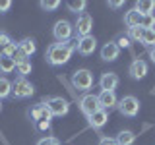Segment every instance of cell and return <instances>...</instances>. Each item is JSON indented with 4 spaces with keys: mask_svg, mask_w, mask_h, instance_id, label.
<instances>
[{
    "mask_svg": "<svg viewBox=\"0 0 155 145\" xmlns=\"http://www.w3.org/2000/svg\"><path fill=\"white\" fill-rule=\"evenodd\" d=\"M72 50L68 48L64 43H52L51 47L47 48V62L52 66H62L70 60Z\"/></svg>",
    "mask_w": 155,
    "mask_h": 145,
    "instance_id": "obj_1",
    "label": "cell"
},
{
    "mask_svg": "<svg viewBox=\"0 0 155 145\" xmlns=\"http://www.w3.org/2000/svg\"><path fill=\"white\" fill-rule=\"evenodd\" d=\"M116 108H118V112L122 116H136L140 112V101L134 95H126L118 101Z\"/></svg>",
    "mask_w": 155,
    "mask_h": 145,
    "instance_id": "obj_2",
    "label": "cell"
},
{
    "mask_svg": "<svg viewBox=\"0 0 155 145\" xmlns=\"http://www.w3.org/2000/svg\"><path fill=\"white\" fill-rule=\"evenodd\" d=\"M33 93H35V89H33L31 81H27L25 77H18L16 81H12V97H16V99H27Z\"/></svg>",
    "mask_w": 155,
    "mask_h": 145,
    "instance_id": "obj_3",
    "label": "cell"
},
{
    "mask_svg": "<svg viewBox=\"0 0 155 145\" xmlns=\"http://www.w3.org/2000/svg\"><path fill=\"white\" fill-rule=\"evenodd\" d=\"M47 108L51 110L52 116H64L68 114V110H70V103H68L66 99H62V97H48L45 101Z\"/></svg>",
    "mask_w": 155,
    "mask_h": 145,
    "instance_id": "obj_4",
    "label": "cell"
},
{
    "mask_svg": "<svg viewBox=\"0 0 155 145\" xmlns=\"http://www.w3.org/2000/svg\"><path fill=\"white\" fill-rule=\"evenodd\" d=\"M72 83H74L76 89L85 91L93 85V74L89 70H76L74 76H72Z\"/></svg>",
    "mask_w": 155,
    "mask_h": 145,
    "instance_id": "obj_5",
    "label": "cell"
},
{
    "mask_svg": "<svg viewBox=\"0 0 155 145\" xmlns=\"http://www.w3.org/2000/svg\"><path fill=\"white\" fill-rule=\"evenodd\" d=\"M72 31H74V27H72V23L68 21V19H58L54 23V27H52V35H54V39L58 43L70 41Z\"/></svg>",
    "mask_w": 155,
    "mask_h": 145,
    "instance_id": "obj_6",
    "label": "cell"
},
{
    "mask_svg": "<svg viewBox=\"0 0 155 145\" xmlns=\"http://www.w3.org/2000/svg\"><path fill=\"white\" fill-rule=\"evenodd\" d=\"M74 29H76V35H78V37H87V35L91 33V29H93V18H91L87 12L80 14Z\"/></svg>",
    "mask_w": 155,
    "mask_h": 145,
    "instance_id": "obj_7",
    "label": "cell"
},
{
    "mask_svg": "<svg viewBox=\"0 0 155 145\" xmlns=\"http://www.w3.org/2000/svg\"><path fill=\"white\" fill-rule=\"evenodd\" d=\"M80 108H81V112H84L85 116H91L95 110H99L101 106H99V99H97V95H93V93L84 95L80 99Z\"/></svg>",
    "mask_w": 155,
    "mask_h": 145,
    "instance_id": "obj_8",
    "label": "cell"
},
{
    "mask_svg": "<svg viewBox=\"0 0 155 145\" xmlns=\"http://www.w3.org/2000/svg\"><path fill=\"white\" fill-rule=\"evenodd\" d=\"M95 48H97V41H95L93 35H87V37H80V39H78V48H76V50L80 52V54L89 56V54H93V52H95Z\"/></svg>",
    "mask_w": 155,
    "mask_h": 145,
    "instance_id": "obj_9",
    "label": "cell"
},
{
    "mask_svg": "<svg viewBox=\"0 0 155 145\" xmlns=\"http://www.w3.org/2000/svg\"><path fill=\"white\" fill-rule=\"evenodd\" d=\"M97 99H99V106L103 110H110V108H114V106L118 105L114 91H101V93L97 95Z\"/></svg>",
    "mask_w": 155,
    "mask_h": 145,
    "instance_id": "obj_10",
    "label": "cell"
},
{
    "mask_svg": "<svg viewBox=\"0 0 155 145\" xmlns=\"http://www.w3.org/2000/svg\"><path fill=\"white\" fill-rule=\"evenodd\" d=\"M99 85H101V91H114L118 87V76L114 72H107V74L101 76Z\"/></svg>",
    "mask_w": 155,
    "mask_h": 145,
    "instance_id": "obj_11",
    "label": "cell"
},
{
    "mask_svg": "<svg viewBox=\"0 0 155 145\" xmlns=\"http://www.w3.org/2000/svg\"><path fill=\"white\" fill-rule=\"evenodd\" d=\"M31 118H33V120H37V124H39V122H51L52 114H51V110L47 108V105H45V103H41V105L33 106V110H31Z\"/></svg>",
    "mask_w": 155,
    "mask_h": 145,
    "instance_id": "obj_12",
    "label": "cell"
},
{
    "mask_svg": "<svg viewBox=\"0 0 155 145\" xmlns=\"http://www.w3.org/2000/svg\"><path fill=\"white\" fill-rule=\"evenodd\" d=\"M120 54V48L116 43H107V45L101 48V58H103L105 62H114L116 58Z\"/></svg>",
    "mask_w": 155,
    "mask_h": 145,
    "instance_id": "obj_13",
    "label": "cell"
},
{
    "mask_svg": "<svg viewBox=\"0 0 155 145\" xmlns=\"http://www.w3.org/2000/svg\"><path fill=\"white\" fill-rule=\"evenodd\" d=\"M130 76L134 77V79H143L145 76H147V64H145L143 60H134L132 64H130Z\"/></svg>",
    "mask_w": 155,
    "mask_h": 145,
    "instance_id": "obj_14",
    "label": "cell"
},
{
    "mask_svg": "<svg viewBox=\"0 0 155 145\" xmlns=\"http://www.w3.org/2000/svg\"><path fill=\"white\" fill-rule=\"evenodd\" d=\"M87 120H89L91 128H103V126L107 124V120H109V114H107V110L99 108V110H95L91 116H87Z\"/></svg>",
    "mask_w": 155,
    "mask_h": 145,
    "instance_id": "obj_15",
    "label": "cell"
},
{
    "mask_svg": "<svg viewBox=\"0 0 155 145\" xmlns=\"http://www.w3.org/2000/svg\"><path fill=\"white\" fill-rule=\"evenodd\" d=\"M134 10L140 14V16H151L153 10H155V2L153 0H140V2H136Z\"/></svg>",
    "mask_w": 155,
    "mask_h": 145,
    "instance_id": "obj_16",
    "label": "cell"
},
{
    "mask_svg": "<svg viewBox=\"0 0 155 145\" xmlns=\"http://www.w3.org/2000/svg\"><path fill=\"white\" fill-rule=\"evenodd\" d=\"M124 23H126L128 29L140 27V23H142V16H140L136 10H130V12H126V16H124Z\"/></svg>",
    "mask_w": 155,
    "mask_h": 145,
    "instance_id": "obj_17",
    "label": "cell"
},
{
    "mask_svg": "<svg viewBox=\"0 0 155 145\" xmlns=\"http://www.w3.org/2000/svg\"><path fill=\"white\" fill-rule=\"evenodd\" d=\"M16 70V60L10 56H2L0 58V74H10Z\"/></svg>",
    "mask_w": 155,
    "mask_h": 145,
    "instance_id": "obj_18",
    "label": "cell"
},
{
    "mask_svg": "<svg viewBox=\"0 0 155 145\" xmlns=\"http://www.w3.org/2000/svg\"><path fill=\"white\" fill-rule=\"evenodd\" d=\"M136 141V135L130 132V130H124V132L118 134V137H116V143L118 145H132Z\"/></svg>",
    "mask_w": 155,
    "mask_h": 145,
    "instance_id": "obj_19",
    "label": "cell"
},
{
    "mask_svg": "<svg viewBox=\"0 0 155 145\" xmlns=\"http://www.w3.org/2000/svg\"><path fill=\"white\" fill-rule=\"evenodd\" d=\"M19 50H23V54H25V56H31L33 52L37 50L35 41H33V39H23V41L19 43Z\"/></svg>",
    "mask_w": 155,
    "mask_h": 145,
    "instance_id": "obj_20",
    "label": "cell"
},
{
    "mask_svg": "<svg viewBox=\"0 0 155 145\" xmlns=\"http://www.w3.org/2000/svg\"><path fill=\"white\" fill-rule=\"evenodd\" d=\"M12 95V81L6 77H0V101Z\"/></svg>",
    "mask_w": 155,
    "mask_h": 145,
    "instance_id": "obj_21",
    "label": "cell"
},
{
    "mask_svg": "<svg viewBox=\"0 0 155 145\" xmlns=\"http://www.w3.org/2000/svg\"><path fill=\"white\" fill-rule=\"evenodd\" d=\"M142 43H143V45H147V47H155V29H143Z\"/></svg>",
    "mask_w": 155,
    "mask_h": 145,
    "instance_id": "obj_22",
    "label": "cell"
},
{
    "mask_svg": "<svg viewBox=\"0 0 155 145\" xmlns=\"http://www.w3.org/2000/svg\"><path fill=\"white\" fill-rule=\"evenodd\" d=\"M85 6H87V2L85 0H72V2H68V8L72 10V12H81L84 14V10H85Z\"/></svg>",
    "mask_w": 155,
    "mask_h": 145,
    "instance_id": "obj_23",
    "label": "cell"
},
{
    "mask_svg": "<svg viewBox=\"0 0 155 145\" xmlns=\"http://www.w3.org/2000/svg\"><path fill=\"white\" fill-rule=\"evenodd\" d=\"M16 70H18L19 77H25L27 74H31V62L25 60V62H21V64H16Z\"/></svg>",
    "mask_w": 155,
    "mask_h": 145,
    "instance_id": "obj_24",
    "label": "cell"
},
{
    "mask_svg": "<svg viewBox=\"0 0 155 145\" xmlns=\"http://www.w3.org/2000/svg\"><path fill=\"white\" fill-rule=\"evenodd\" d=\"M142 29H155V16H142V23H140Z\"/></svg>",
    "mask_w": 155,
    "mask_h": 145,
    "instance_id": "obj_25",
    "label": "cell"
},
{
    "mask_svg": "<svg viewBox=\"0 0 155 145\" xmlns=\"http://www.w3.org/2000/svg\"><path fill=\"white\" fill-rule=\"evenodd\" d=\"M128 39H134V41H142V39H143V29H142V27L128 29Z\"/></svg>",
    "mask_w": 155,
    "mask_h": 145,
    "instance_id": "obj_26",
    "label": "cell"
},
{
    "mask_svg": "<svg viewBox=\"0 0 155 145\" xmlns=\"http://www.w3.org/2000/svg\"><path fill=\"white\" fill-rule=\"evenodd\" d=\"M18 48H19V45H16V43L12 41L8 47H4V48H2V50H4V56H10V58H14V54L18 52Z\"/></svg>",
    "mask_w": 155,
    "mask_h": 145,
    "instance_id": "obj_27",
    "label": "cell"
},
{
    "mask_svg": "<svg viewBox=\"0 0 155 145\" xmlns=\"http://www.w3.org/2000/svg\"><path fill=\"white\" fill-rule=\"evenodd\" d=\"M58 6H60L58 0H43V2H41V8L43 10H56Z\"/></svg>",
    "mask_w": 155,
    "mask_h": 145,
    "instance_id": "obj_28",
    "label": "cell"
},
{
    "mask_svg": "<svg viewBox=\"0 0 155 145\" xmlns=\"http://www.w3.org/2000/svg\"><path fill=\"white\" fill-rule=\"evenodd\" d=\"M37 145H60V141L56 137H43L37 141Z\"/></svg>",
    "mask_w": 155,
    "mask_h": 145,
    "instance_id": "obj_29",
    "label": "cell"
},
{
    "mask_svg": "<svg viewBox=\"0 0 155 145\" xmlns=\"http://www.w3.org/2000/svg\"><path fill=\"white\" fill-rule=\"evenodd\" d=\"M10 43H12V39H10V35H8V33H4V31H0V48L8 47Z\"/></svg>",
    "mask_w": 155,
    "mask_h": 145,
    "instance_id": "obj_30",
    "label": "cell"
},
{
    "mask_svg": "<svg viewBox=\"0 0 155 145\" xmlns=\"http://www.w3.org/2000/svg\"><path fill=\"white\" fill-rule=\"evenodd\" d=\"M99 145H118V143H116V137H109V135H105V137L99 139Z\"/></svg>",
    "mask_w": 155,
    "mask_h": 145,
    "instance_id": "obj_31",
    "label": "cell"
},
{
    "mask_svg": "<svg viewBox=\"0 0 155 145\" xmlns=\"http://www.w3.org/2000/svg\"><path fill=\"white\" fill-rule=\"evenodd\" d=\"M10 8H12V2H10V0H0V14L8 12Z\"/></svg>",
    "mask_w": 155,
    "mask_h": 145,
    "instance_id": "obj_32",
    "label": "cell"
},
{
    "mask_svg": "<svg viewBox=\"0 0 155 145\" xmlns=\"http://www.w3.org/2000/svg\"><path fill=\"white\" fill-rule=\"evenodd\" d=\"M116 45H118V48H120V47H124V48H126V47H130V39L122 35V37L118 39V43H116Z\"/></svg>",
    "mask_w": 155,
    "mask_h": 145,
    "instance_id": "obj_33",
    "label": "cell"
},
{
    "mask_svg": "<svg viewBox=\"0 0 155 145\" xmlns=\"http://www.w3.org/2000/svg\"><path fill=\"white\" fill-rule=\"evenodd\" d=\"M122 4H124V2H120V0H113V2H109V6H110V8H120Z\"/></svg>",
    "mask_w": 155,
    "mask_h": 145,
    "instance_id": "obj_34",
    "label": "cell"
},
{
    "mask_svg": "<svg viewBox=\"0 0 155 145\" xmlns=\"http://www.w3.org/2000/svg\"><path fill=\"white\" fill-rule=\"evenodd\" d=\"M37 126H39V130H48L51 128V122H39Z\"/></svg>",
    "mask_w": 155,
    "mask_h": 145,
    "instance_id": "obj_35",
    "label": "cell"
},
{
    "mask_svg": "<svg viewBox=\"0 0 155 145\" xmlns=\"http://www.w3.org/2000/svg\"><path fill=\"white\" fill-rule=\"evenodd\" d=\"M149 56H151V60H153V64H155V47L151 48V52H149Z\"/></svg>",
    "mask_w": 155,
    "mask_h": 145,
    "instance_id": "obj_36",
    "label": "cell"
},
{
    "mask_svg": "<svg viewBox=\"0 0 155 145\" xmlns=\"http://www.w3.org/2000/svg\"><path fill=\"white\" fill-rule=\"evenodd\" d=\"M4 56V50H2V48H0V58H2Z\"/></svg>",
    "mask_w": 155,
    "mask_h": 145,
    "instance_id": "obj_37",
    "label": "cell"
},
{
    "mask_svg": "<svg viewBox=\"0 0 155 145\" xmlns=\"http://www.w3.org/2000/svg\"><path fill=\"white\" fill-rule=\"evenodd\" d=\"M0 110H2V103H0Z\"/></svg>",
    "mask_w": 155,
    "mask_h": 145,
    "instance_id": "obj_38",
    "label": "cell"
}]
</instances>
